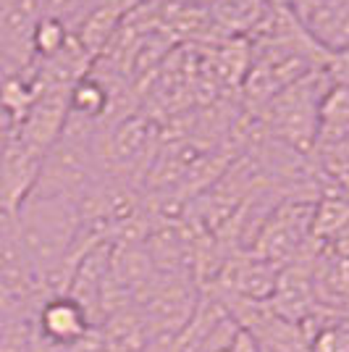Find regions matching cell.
Segmentation results:
<instances>
[{
	"instance_id": "cell-1",
	"label": "cell",
	"mask_w": 349,
	"mask_h": 352,
	"mask_svg": "<svg viewBox=\"0 0 349 352\" xmlns=\"http://www.w3.org/2000/svg\"><path fill=\"white\" fill-rule=\"evenodd\" d=\"M331 85L334 82L328 72L320 69L284 87L260 108V132L291 153L307 158L318 134L320 105Z\"/></svg>"
},
{
	"instance_id": "cell-9",
	"label": "cell",
	"mask_w": 349,
	"mask_h": 352,
	"mask_svg": "<svg viewBox=\"0 0 349 352\" xmlns=\"http://www.w3.org/2000/svg\"><path fill=\"white\" fill-rule=\"evenodd\" d=\"M98 3L100 0H37V8L43 16L56 19L76 34V30L87 21V16L98 8Z\"/></svg>"
},
{
	"instance_id": "cell-11",
	"label": "cell",
	"mask_w": 349,
	"mask_h": 352,
	"mask_svg": "<svg viewBox=\"0 0 349 352\" xmlns=\"http://www.w3.org/2000/svg\"><path fill=\"white\" fill-rule=\"evenodd\" d=\"M310 352H349V323H326L310 342Z\"/></svg>"
},
{
	"instance_id": "cell-10",
	"label": "cell",
	"mask_w": 349,
	"mask_h": 352,
	"mask_svg": "<svg viewBox=\"0 0 349 352\" xmlns=\"http://www.w3.org/2000/svg\"><path fill=\"white\" fill-rule=\"evenodd\" d=\"M32 318H3L0 352H32Z\"/></svg>"
},
{
	"instance_id": "cell-3",
	"label": "cell",
	"mask_w": 349,
	"mask_h": 352,
	"mask_svg": "<svg viewBox=\"0 0 349 352\" xmlns=\"http://www.w3.org/2000/svg\"><path fill=\"white\" fill-rule=\"evenodd\" d=\"M45 297L43 281L21 245L14 216L0 213V316L32 318Z\"/></svg>"
},
{
	"instance_id": "cell-2",
	"label": "cell",
	"mask_w": 349,
	"mask_h": 352,
	"mask_svg": "<svg viewBox=\"0 0 349 352\" xmlns=\"http://www.w3.org/2000/svg\"><path fill=\"white\" fill-rule=\"evenodd\" d=\"M163 147V126L147 113H129L102 137V166L116 179L139 187Z\"/></svg>"
},
{
	"instance_id": "cell-12",
	"label": "cell",
	"mask_w": 349,
	"mask_h": 352,
	"mask_svg": "<svg viewBox=\"0 0 349 352\" xmlns=\"http://www.w3.org/2000/svg\"><path fill=\"white\" fill-rule=\"evenodd\" d=\"M8 132V129H5ZM5 132H0V147H3V140H5Z\"/></svg>"
},
{
	"instance_id": "cell-4",
	"label": "cell",
	"mask_w": 349,
	"mask_h": 352,
	"mask_svg": "<svg viewBox=\"0 0 349 352\" xmlns=\"http://www.w3.org/2000/svg\"><path fill=\"white\" fill-rule=\"evenodd\" d=\"M45 153L27 145L8 126L0 147V213L16 216L19 208L30 200L43 171Z\"/></svg>"
},
{
	"instance_id": "cell-14",
	"label": "cell",
	"mask_w": 349,
	"mask_h": 352,
	"mask_svg": "<svg viewBox=\"0 0 349 352\" xmlns=\"http://www.w3.org/2000/svg\"><path fill=\"white\" fill-rule=\"evenodd\" d=\"M0 3H3V0H0Z\"/></svg>"
},
{
	"instance_id": "cell-5",
	"label": "cell",
	"mask_w": 349,
	"mask_h": 352,
	"mask_svg": "<svg viewBox=\"0 0 349 352\" xmlns=\"http://www.w3.org/2000/svg\"><path fill=\"white\" fill-rule=\"evenodd\" d=\"M32 326L40 339L69 352L95 329L89 313L71 294H47L34 310Z\"/></svg>"
},
{
	"instance_id": "cell-6",
	"label": "cell",
	"mask_w": 349,
	"mask_h": 352,
	"mask_svg": "<svg viewBox=\"0 0 349 352\" xmlns=\"http://www.w3.org/2000/svg\"><path fill=\"white\" fill-rule=\"evenodd\" d=\"M310 245L328 258L349 263V197L320 195L310 219Z\"/></svg>"
},
{
	"instance_id": "cell-13",
	"label": "cell",
	"mask_w": 349,
	"mask_h": 352,
	"mask_svg": "<svg viewBox=\"0 0 349 352\" xmlns=\"http://www.w3.org/2000/svg\"><path fill=\"white\" fill-rule=\"evenodd\" d=\"M0 329H3V316H0Z\"/></svg>"
},
{
	"instance_id": "cell-8",
	"label": "cell",
	"mask_w": 349,
	"mask_h": 352,
	"mask_svg": "<svg viewBox=\"0 0 349 352\" xmlns=\"http://www.w3.org/2000/svg\"><path fill=\"white\" fill-rule=\"evenodd\" d=\"M74 32L63 27L56 19L40 16L37 27H34V37H32V50H34V60H47L56 58L66 45L71 43Z\"/></svg>"
},
{
	"instance_id": "cell-7",
	"label": "cell",
	"mask_w": 349,
	"mask_h": 352,
	"mask_svg": "<svg viewBox=\"0 0 349 352\" xmlns=\"http://www.w3.org/2000/svg\"><path fill=\"white\" fill-rule=\"evenodd\" d=\"M344 134H349V87L331 85L320 105L315 140H331V137H344Z\"/></svg>"
}]
</instances>
